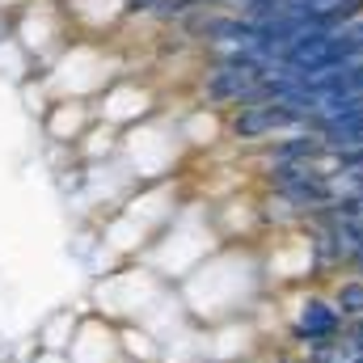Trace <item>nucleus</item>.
Instances as JSON below:
<instances>
[{
    "instance_id": "1",
    "label": "nucleus",
    "mask_w": 363,
    "mask_h": 363,
    "mask_svg": "<svg viewBox=\"0 0 363 363\" xmlns=\"http://www.w3.org/2000/svg\"><path fill=\"white\" fill-rule=\"evenodd\" d=\"M342 334H347V317L334 308V300L321 291H308L291 317V338L304 351H325V347L342 342Z\"/></svg>"
},
{
    "instance_id": "2",
    "label": "nucleus",
    "mask_w": 363,
    "mask_h": 363,
    "mask_svg": "<svg viewBox=\"0 0 363 363\" xmlns=\"http://www.w3.org/2000/svg\"><path fill=\"white\" fill-rule=\"evenodd\" d=\"M330 300H334V308H338L347 321H363V274L342 279V283L330 291Z\"/></svg>"
}]
</instances>
